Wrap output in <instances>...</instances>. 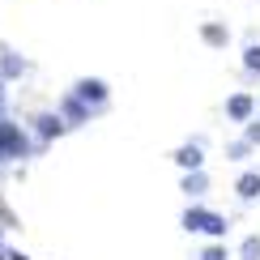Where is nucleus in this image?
I'll use <instances>...</instances> for the list:
<instances>
[{"instance_id":"nucleus-1","label":"nucleus","mask_w":260,"mask_h":260,"mask_svg":"<svg viewBox=\"0 0 260 260\" xmlns=\"http://www.w3.org/2000/svg\"><path fill=\"white\" fill-rule=\"evenodd\" d=\"M39 154V141L30 128H21L17 120H5L0 115V158H13V162H26Z\"/></svg>"},{"instance_id":"nucleus-2","label":"nucleus","mask_w":260,"mask_h":260,"mask_svg":"<svg viewBox=\"0 0 260 260\" xmlns=\"http://www.w3.org/2000/svg\"><path fill=\"white\" fill-rule=\"evenodd\" d=\"M30 133H35V141H39V154L51 145V141H60L64 133H69V120H64L60 111H39L35 120H30Z\"/></svg>"},{"instance_id":"nucleus-3","label":"nucleus","mask_w":260,"mask_h":260,"mask_svg":"<svg viewBox=\"0 0 260 260\" xmlns=\"http://www.w3.org/2000/svg\"><path fill=\"white\" fill-rule=\"evenodd\" d=\"M56 111L64 115V120H69V128H85V124L94 120V115H99V107H90L85 99H77V94L69 90V94L60 99V107H56Z\"/></svg>"},{"instance_id":"nucleus-4","label":"nucleus","mask_w":260,"mask_h":260,"mask_svg":"<svg viewBox=\"0 0 260 260\" xmlns=\"http://www.w3.org/2000/svg\"><path fill=\"white\" fill-rule=\"evenodd\" d=\"M73 94H77V99H85L90 107H99V111L111 103V85H107L103 77H77V81H73Z\"/></svg>"},{"instance_id":"nucleus-5","label":"nucleus","mask_w":260,"mask_h":260,"mask_svg":"<svg viewBox=\"0 0 260 260\" xmlns=\"http://www.w3.org/2000/svg\"><path fill=\"white\" fill-rule=\"evenodd\" d=\"M222 111H226V120H231V124H247V120H256V99L247 90H235L231 99H226Z\"/></svg>"},{"instance_id":"nucleus-6","label":"nucleus","mask_w":260,"mask_h":260,"mask_svg":"<svg viewBox=\"0 0 260 260\" xmlns=\"http://www.w3.org/2000/svg\"><path fill=\"white\" fill-rule=\"evenodd\" d=\"M197 35H201V43H205L209 51H226V47H231V26H226V21H218V17L201 21Z\"/></svg>"},{"instance_id":"nucleus-7","label":"nucleus","mask_w":260,"mask_h":260,"mask_svg":"<svg viewBox=\"0 0 260 260\" xmlns=\"http://www.w3.org/2000/svg\"><path fill=\"white\" fill-rule=\"evenodd\" d=\"M171 162H175L179 171H201L205 167V145L201 141H188V145H179L175 154H171Z\"/></svg>"},{"instance_id":"nucleus-8","label":"nucleus","mask_w":260,"mask_h":260,"mask_svg":"<svg viewBox=\"0 0 260 260\" xmlns=\"http://www.w3.org/2000/svg\"><path fill=\"white\" fill-rule=\"evenodd\" d=\"M26 56H17L13 47H0V77L5 81H17V77H26Z\"/></svg>"},{"instance_id":"nucleus-9","label":"nucleus","mask_w":260,"mask_h":260,"mask_svg":"<svg viewBox=\"0 0 260 260\" xmlns=\"http://www.w3.org/2000/svg\"><path fill=\"white\" fill-rule=\"evenodd\" d=\"M179 192H183V197H192V201H201L205 192H209V175H205V167H201V171H183Z\"/></svg>"},{"instance_id":"nucleus-10","label":"nucleus","mask_w":260,"mask_h":260,"mask_svg":"<svg viewBox=\"0 0 260 260\" xmlns=\"http://www.w3.org/2000/svg\"><path fill=\"white\" fill-rule=\"evenodd\" d=\"M235 197L239 201H260V171H243L235 179Z\"/></svg>"},{"instance_id":"nucleus-11","label":"nucleus","mask_w":260,"mask_h":260,"mask_svg":"<svg viewBox=\"0 0 260 260\" xmlns=\"http://www.w3.org/2000/svg\"><path fill=\"white\" fill-rule=\"evenodd\" d=\"M205 218H209V209H205V205H188V209L179 213V226H183V231H188V235H201Z\"/></svg>"},{"instance_id":"nucleus-12","label":"nucleus","mask_w":260,"mask_h":260,"mask_svg":"<svg viewBox=\"0 0 260 260\" xmlns=\"http://www.w3.org/2000/svg\"><path fill=\"white\" fill-rule=\"evenodd\" d=\"M226 231H231V218H222V213L209 209V218H205L201 235H205V239H226Z\"/></svg>"},{"instance_id":"nucleus-13","label":"nucleus","mask_w":260,"mask_h":260,"mask_svg":"<svg viewBox=\"0 0 260 260\" xmlns=\"http://www.w3.org/2000/svg\"><path fill=\"white\" fill-rule=\"evenodd\" d=\"M231 256H235V252L226 247V239H209V243L201 247V256H197V260H231Z\"/></svg>"},{"instance_id":"nucleus-14","label":"nucleus","mask_w":260,"mask_h":260,"mask_svg":"<svg viewBox=\"0 0 260 260\" xmlns=\"http://www.w3.org/2000/svg\"><path fill=\"white\" fill-rule=\"evenodd\" d=\"M252 154H256V145H252L247 137H239V141H231V145H226V158H231V162H247Z\"/></svg>"},{"instance_id":"nucleus-15","label":"nucleus","mask_w":260,"mask_h":260,"mask_svg":"<svg viewBox=\"0 0 260 260\" xmlns=\"http://www.w3.org/2000/svg\"><path fill=\"white\" fill-rule=\"evenodd\" d=\"M243 73H247V77H260V43L256 39L243 47Z\"/></svg>"},{"instance_id":"nucleus-16","label":"nucleus","mask_w":260,"mask_h":260,"mask_svg":"<svg viewBox=\"0 0 260 260\" xmlns=\"http://www.w3.org/2000/svg\"><path fill=\"white\" fill-rule=\"evenodd\" d=\"M235 260H260V235H247L239 243V252H235Z\"/></svg>"},{"instance_id":"nucleus-17","label":"nucleus","mask_w":260,"mask_h":260,"mask_svg":"<svg viewBox=\"0 0 260 260\" xmlns=\"http://www.w3.org/2000/svg\"><path fill=\"white\" fill-rule=\"evenodd\" d=\"M243 137H247V141H252V145L260 149V120H247V124H243Z\"/></svg>"},{"instance_id":"nucleus-18","label":"nucleus","mask_w":260,"mask_h":260,"mask_svg":"<svg viewBox=\"0 0 260 260\" xmlns=\"http://www.w3.org/2000/svg\"><path fill=\"white\" fill-rule=\"evenodd\" d=\"M5 107H9V81L0 77V115H5Z\"/></svg>"},{"instance_id":"nucleus-19","label":"nucleus","mask_w":260,"mask_h":260,"mask_svg":"<svg viewBox=\"0 0 260 260\" xmlns=\"http://www.w3.org/2000/svg\"><path fill=\"white\" fill-rule=\"evenodd\" d=\"M9 260H30L26 252H17V247H9Z\"/></svg>"},{"instance_id":"nucleus-20","label":"nucleus","mask_w":260,"mask_h":260,"mask_svg":"<svg viewBox=\"0 0 260 260\" xmlns=\"http://www.w3.org/2000/svg\"><path fill=\"white\" fill-rule=\"evenodd\" d=\"M0 260H9V247H5V243H0Z\"/></svg>"},{"instance_id":"nucleus-21","label":"nucleus","mask_w":260,"mask_h":260,"mask_svg":"<svg viewBox=\"0 0 260 260\" xmlns=\"http://www.w3.org/2000/svg\"><path fill=\"white\" fill-rule=\"evenodd\" d=\"M0 162H5V158H0Z\"/></svg>"}]
</instances>
